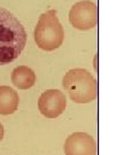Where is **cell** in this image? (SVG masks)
<instances>
[{"label":"cell","instance_id":"cell-1","mask_svg":"<svg viewBox=\"0 0 138 155\" xmlns=\"http://www.w3.org/2000/svg\"><path fill=\"white\" fill-rule=\"evenodd\" d=\"M27 44L22 23L8 9L0 7V66L16 60Z\"/></svg>","mask_w":138,"mask_h":155},{"label":"cell","instance_id":"cell-2","mask_svg":"<svg viewBox=\"0 0 138 155\" xmlns=\"http://www.w3.org/2000/svg\"><path fill=\"white\" fill-rule=\"evenodd\" d=\"M62 85L76 104H88L98 95V83L92 74L82 68L72 69L63 76Z\"/></svg>","mask_w":138,"mask_h":155},{"label":"cell","instance_id":"cell-3","mask_svg":"<svg viewBox=\"0 0 138 155\" xmlns=\"http://www.w3.org/2000/svg\"><path fill=\"white\" fill-rule=\"evenodd\" d=\"M33 36L40 50L50 52L60 47L65 39V32L56 16V11L50 9L40 15Z\"/></svg>","mask_w":138,"mask_h":155},{"label":"cell","instance_id":"cell-4","mask_svg":"<svg viewBox=\"0 0 138 155\" xmlns=\"http://www.w3.org/2000/svg\"><path fill=\"white\" fill-rule=\"evenodd\" d=\"M69 22L81 31L94 28L98 22V8L96 4L89 0L76 2L69 12Z\"/></svg>","mask_w":138,"mask_h":155},{"label":"cell","instance_id":"cell-5","mask_svg":"<svg viewBox=\"0 0 138 155\" xmlns=\"http://www.w3.org/2000/svg\"><path fill=\"white\" fill-rule=\"evenodd\" d=\"M67 101L65 94L59 90H47L38 99V109L47 118H55L65 111Z\"/></svg>","mask_w":138,"mask_h":155},{"label":"cell","instance_id":"cell-6","mask_svg":"<svg viewBox=\"0 0 138 155\" xmlns=\"http://www.w3.org/2000/svg\"><path fill=\"white\" fill-rule=\"evenodd\" d=\"M66 155H96L97 145L92 136L85 132H74L65 143Z\"/></svg>","mask_w":138,"mask_h":155},{"label":"cell","instance_id":"cell-7","mask_svg":"<svg viewBox=\"0 0 138 155\" xmlns=\"http://www.w3.org/2000/svg\"><path fill=\"white\" fill-rule=\"evenodd\" d=\"M19 94L14 89L2 85L0 86V115H11L19 107Z\"/></svg>","mask_w":138,"mask_h":155},{"label":"cell","instance_id":"cell-8","mask_svg":"<svg viewBox=\"0 0 138 155\" xmlns=\"http://www.w3.org/2000/svg\"><path fill=\"white\" fill-rule=\"evenodd\" d=\"M12 83L20 90L32 87L36 82V75L31 68L27 66H19L12 71Z\"/></svg>","mask_w":138,"mask_h":155},{"label":"cell","instance_id":"cell-9","mask_svg":"<svg viewBox=\"0 0 138 155\" xmlns=\"http://www.w3.org/2000/svg\"><path fill=\"white\" fill-rule=\"evenodd\" d=\"M4 133H5V130H4V127H2V124L0 123V141L4 139Z\"/></svg>","mask_w":138,"mask_h":155}]
</instances>
